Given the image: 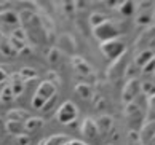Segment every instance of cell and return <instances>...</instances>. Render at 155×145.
<instances>
[{
  "label": "cell",
  "mask_w": 155,
  "mask_h": 145,
  "mask_svg": "<svg viewBox=\"0 0 155 145\" xmlns=\"http://www.w3.org/2000/svg\"><path fill=\"white\" fill-rule=\"evenodd\" d=\"M53 92H54V88L48 82L42 83V85H40V88H38V91H37V94H35V99H34V102H32L34 107L40 108V105H43L45 101H47Z\"/></svg>",
  "instance_id": "6da1fadb"
},
{
  "label": "cell",
  "mask_w": 155,
  "mask_h": 145,
  "mask_svg": "<svg viewBox=\"0 0 155 145\" xmlns=\"http://www.w3.org/2000/svg\"><path fill=\"white\" fill-rule=\"evenodd\" d=\"M75 115H77V112H75V107L72 105V104H64L61 108H59V113H58V117H59V120L62 121V123H67V121H71V120H74L75 118Z\"/></svg>",
  "instance_id": "7a4b0ae2"
},
{
  "label": "cell",
  "mask_w": 155,
  "mask_h": 145,
  "mask_svg": "<svg viewBox=\"0 0 155 145\" xmlns=\"http://www.w3.org/2000/svg\"><path fill=\"white\" fill-rule=\"evenodd\" d=\"M69 145H82L80 142H72V143H69Z\"/></svg>",
  "instance_id": "3957f363"
}]
</instances>
